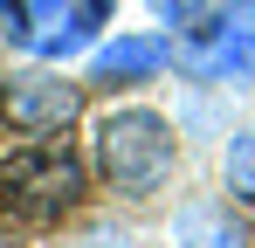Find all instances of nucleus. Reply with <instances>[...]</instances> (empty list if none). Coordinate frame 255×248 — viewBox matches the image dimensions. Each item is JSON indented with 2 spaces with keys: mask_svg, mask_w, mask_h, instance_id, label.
Wrapping results in <instances>:
<instances>
[{
  "mask_svg": "<svg viewBox=\"0 0 255 248\" xmlns=\"http://www.w3.org/2000/svg\"><path fill=\"white\" fill-rule=\"evenodd\" d=\"M0 35H7V41H28V0H0Z\"/></svg>",
  "mask_w": 255,
  "mask_h": 248,
  "instance_id": "obj_9",
  "label": "nucleus"
},
{
  "mask_svg": "<svg viewBox=\"0 0 255 248\" xmlns=\"http://www.w3.org/2000/svg\"><path fill=\"white\" fill-rule=\"evenodd\" d=\"M0 207L28 221H62L83 207V159L69 145H14L0 159Z\"/></svg>",
  "mask_w": 255,
  "mask_h": 248,
  "instance_id": "obj_2",
  "label": "nucleus"
},
{
  "mask_svg": "<svg viewBox=\"0 0 255 248\" xmlns=\"http://www.w3.org/2000/svg\"><path fill=\"white\" fill-rule=\"evenodd\" d=\"M179 242L186 248H242V228H235V221H228V207H186V214H179Z\"/></svg>",
  "mask_w": 255,
  "mask_h": 248,
  "instance_id": "obj_7",
  "label": "nucleus"
},
{
  "mask_svg": "<svg viewBox=\"0 0 255 248\" xmlns=\"http://www.w3.org/2000/svg\"><path fill=\"white\" fill-rule=\"evenodd\" d=\"M228 193L255 200V131H242V138L228 145Z\"/></svg>",
  "mask_w": 255,
  "mask_h": 248,
  "instance_id": "obj_8",
  "label": "nucleus"
},
{
  "mask_svg": "<svg viewBox=\"0 0 255 248\" xmlns=\"http://www.w3.org/2000/svg\"><path fill=\"white\" fill-rule=\"evenodd\" d=\"M186 69L228 76V83L255 76V0H228V7L214 14L207 28H200V41L186 48Z\"/></svg>",
  "mask_w": 255,
  "mask_h": 248,
  "instance_id": "obj_3",
  "label": "nucleus"
},
{
  "mask_svg": "<svg viewBox=\"0 0 255 248\" xmlns=\"http://www.w3.org/2000/svg\"><path fill=\"white\" fill-rule=\"evenodd\" d=\"M76 111H83V90L62 76H14L0 90V118L14 131H62Z\"/></svg>",
  "mask_w": 255,
  "mask_h": 248,
  "instance_id": "obj_4",
  "label": "nucleus"
},
{
  "mask_svg": "<svg viewBox=\"0 0 255 248\" xmlns=\"http://www.w3.org/2000/svg\"><path fill=\"white\" fill-rule=\"evenodd\" d=\"M104 21H111V0H28V48L76 55Z\"/></svg>",
  "mask_w": 255,
  "mask_h": 248,
  "instance_id": "obj_5",
  "label": "nucleus"
},
{
  "mask_svg": "<svg viewBox=\"0 0 255 248\" xmlns=\"http://www.w3.org/2000/svg\"><path fill=\"white\" fill-rule=\"evenodd\" d=\"M0 214H7V207H0Z\"/></svg>",
  "mask_w": 255,
  "mask_h": 248,
  "instance_id": "obj_11",
  "label": "nucleus"
},
{
  "mask_svg": "<svg viewBox=\"0 0 255 248\" xmlns=\"http://www.w3.org/2000/svg\"><path fill=\"white\" fill-rule=\"evenodd\" d=\"M172 62V48L159 35H118L97 48V62H90V76L97 83H138V76H159Z\"/></svg>",
  "mask_w": 255,
  "mask_h": 248,
  "instance_id": "obj_6",
  "label": "nucleus"
},
{
  "mask_svg": "<svg viewBox=\"0 0 255 248\" xmlns=\"http://www.w3.org/2000/svg\"><path fill=\"white\" fill-rule=\"evenodd\" d=\"M172 159H179V145L159 111H111L97 124V172L118 193H159Z\"/></svg>",
  "mask_w": 255,
  "mask_h": 248,
  "instance_id": "obj_1",
  "label": "nucleus"
},
{
  "mask_svg": "<svg viewBox=\"0 0 255 248\" xmlns=\"http://www.w3.org/2000/svg\"><path fill=\"white\" fill-rule=\"evenodd\" d=\"M193 7H200V0H159V14H166V21H193Z\"/></svg>",
  "mask_w": 255,
  "mask_h": 248,
  "instance_id": "obj_10",
  "label": "nucleus"
}]
</instances>
